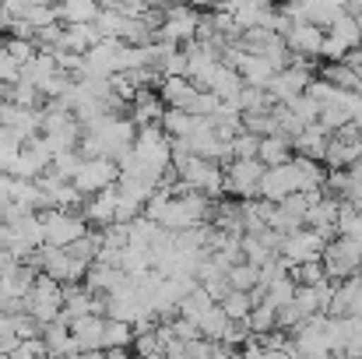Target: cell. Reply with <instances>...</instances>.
Returning <instances> with one entry per match:
<instances>
[{
  "instance_id": "6da1fadb",
  "label": "cell",
  "mask_w": 362,
  "mask_h": 359,
  "mask_svg": "<svg viewBox=\"0 0 362 359\" xmlns=\"http://www.w3.org/2000/svg\"><path fill=\"white\" fill-rule=\"evenodd\" d=\"M173 176H176V183L201 190L215 201L226 194V166L218 159H204V155H190V152L173 155Z\"/></svg>"
},
{
  "instance_id": "7a4b0ae2",
  "label": "cell",
  "mask_w": 362,
  "mask_h": 359,
  "mask_svg": "<svg viewBox=\"0 0 362 359\" xmlns=\"http://www.w3.org/2000/svg\"><path fill=\"white\" fill-rule=\"evenodd\" d=\"M324 271H327V278H334V282H341V278H349V275H359L362 268V239L356 237H345V233H334V237L327 239V246H324Z\"/></svg>"
},
{
  "instance_id": "3957f363",
  "label": "cell",
  "mask_w": 362,
  "mask_h": 359,
  "mask_svg": "<svg viewBox=\"0 0 362 359\" xmlns=\"http://www.w3.org/2000/svg\"><path fill=\"white\" fill-rule=\"evenodd\" d=\"M25 310H28L39 324H49V321L64 317V282H57L53 275L39 271L32 292L25 296Z\"/></svg>"
},
{
  "instance_id": "277c9868",
  "label": "cell",
  "mask_w": 362,
  "mask_h": 359,
  "mask_svg": "<svg viewBox=\"0 0 362 359\" xmlns=\"http://www.w3.org/2000/svg\"><path fill=\"white\" fill-rule=\"evenodd\" d=\"M201 7H194L190 0L183 4H165L162 11V28H158V39H169L176 46H187L197 39V28H201Z\"/></svg>"
},
{
  "instance_id": "5b68a950",
  "label": "cell",
  "mask_w": 362,
  "mask_h": 359,
  "mask_svg": "<svg viewBox=\"0 0 362 359\" xmlns=\"http://www.w3.org/2000/svg\"><path fill=\"white\" fill-rule=\"evenodd\" d=\"M296 190H306V173L299 166V159L292 155L288 162H278V166H267L264 180H260V198L267 201H285L288 194Z\"/></svg>"
},
{
  "instance_id": "8992f818",
  "label": "cell",
  "mask_w": 362,
  "mask_h": 359,
  "mask_svg": "<svg viewBox=\"0 0 362 359\" xmlns=\"http://www.w3.org/2000/svg\"><path fill=\"white\" fill-rule=\"evenodd\" d=\"M324 246H327V237H324V233H317L313 226H299V229H292V233L281 237L278 253H281V261L292 268V264H303V261H320V257H324Z\"/></svg>"
},
{
  "instance_id": "52a82bcc",
  "label": "cell",
  "mask_w": 362,
  "mask_h": 359,
  "mask_svg": "<svg viewBox=\"0 0 362 359\" xmlns=\"http://www.w3.org/2000/svg\"><path fill=\"white\" fill-rule=\"evenodd\" d=\"M264 173H267V166L257 155L229 159V166H226V194H233V198H260Z\"/></svg>"
},
{
  "instance_id": "ba28073f",
  "label": "cell",
  "mask_w": 362,
  "mask_h": 359,
  "mask_svg": "<svg viewBox=\"0 0 362 359\" xmlns=\"http://www.w3.org/2000/svg\"><path fill=\"white\" fill-rule=\"evenodd\" d=\"M113 183H120V162L113 155H92L74 173V187L85 198L95 194V190H103V187H113Z\"/></svg>"
},
{
  "instance_id": "9c48e42d",
  "label": "cell",
  "mask_w": 362,
  "mask_h": 359,
  "mask_svg": "<svg viewBox=\"0 0 362 359\" xmlns=\"http://www.w3.org/2000/svg\"><path fill=\"white\" fill-rule=\"evenodd\" d=\"M42 226H46V243L49 246H67L78 237L88 233V219L78 215V212H67V208H42Z\"/></svg>"
},
{
  "instance_id": "30bf717a",
  "label": "cell",
  "mask_w": 362,
  "mask_h": 359,
  "mask_svg": "<svg viewBox=\"0 0 362 359\" xmlns=\"http://www.w3.org/2000/svg\"><path fill=\"white\" fill-rule=\"evenodd\" d=\"M327 324H331V314H313L306 317L303 324L292 328V346H296V356H324L331 353V335H327Z\"/></svg>"
},
{
  "instance_id": "8fae6325",
  "label": "cell",
  "mask_w": 362,
  "mask_h": 359,
  "mask_svg": "<svg viewBox=\"0 0 362 359\" xmlns=\"http://www.w3.org/2000/svg\"><path fill=\"white\" fill-rule=\"evenodd\" d=\"M285 39H288V50H292L296 57L320 60L327 32H324V25H317V21H296V25L288 28V35H285Z\"/></svg>"
},
{
  "instance_id": "7c38bea8",
  "label": "cell",
  "mask_w": 362,
  "mask_h": 359,
  "mask_svg": "<svg viewBox=\"0 0 362 359\" xmlns=\"http://www.w3.org/2000/svg\"><path fill=\"white\" fill-rule=\"evenodd\" d=\"M117 205H120V187L113 183V187H103V190L88 194V201H85V212H81V215L88 219V226L103 229V226L117 222Z\"/></svg>"
},
{
  "instance_id": "4fadbf2b",
  "label": "cell",
  "mask_w": 362,
  "mask_h": 359,
  "mask_svg": "<svg viewBox=\"0 0 362 359\" xmlns=\"http://www.w3.org/2000/svg\"><path fill=\"white\" fill-rule=\"evenodd\" d=\"M338 219H341V198L334 194H320L313 205H310V212H306V226H313L317 233H324V237L331 239L338 233Z\"/></svg>"
},
{
  "instance_id": "5bb4252c",
  "label": "cell",
  "mask_w": 362,
  "mask_h": 359,
  "mask_svg": "<svg viewBox=\"0 0 362 359\" xmlns=\"http://www.w3.org/2000/svg\"><path fill=\"white\" fill-rule=\"evenodd\" d=\"M103 331H106V314H85L71 321L78 353H103Z\"/></svg>"
},
{
  "instance_id": "9a60e30c",
  "label": "cell",
  "mask_w": 362,
  "mask_h": 359,
  "mask_svg": "<svg viewBox=\"0 0 362 359\" xmlns=\"http://www.w3.org/2000/svg\"><path fill=\"white\" fill-rule=\"evenodd\" d=\"M327 144H331V130L317 120V123H306L296 137H292V148L299 152V155H310V159H320L324 162V155H327Z\"/></svg>"
},
{
  "instance_id": "2e32d148",
  "label": "cell",
  "mask_w": 362,
  "mask_h": 359,
  "mask_svg": "<svg viewBox=\"0 0 362 359\" xmlns=\"http://www.w3.org/2000/svg\"><path fill=\"white\" fill-rule=\"evenodd\" d=\"M236 71L243 74V81H246V85H260V89H267V85H271V78L278 74V67H274L264 53H250V50H243L240 53Z\"/></svg>"
},
{
  "instance_id": "e0dca14e",
  "label": "cell",
  "mask_w": 362,
  "mask_h": 359,
  "mask_svg": "<svg viewBox=\"0 0 362 359\" xmlns=\"http://www.w3.org/2000/svg\"><path fill=\"white\" fill-rule=\"evenodd\" d=\"M130 117L137 127H148V123H162L165 117V99L158 96V89H141L130 103Z\"/></svg>"
},
{
  "instance_id": "ac0fdd59",
  "label": "cell",
  "mask_w": 362,
  "mask_h": 359,
  "mask_svg": "<svg viewBox=\"0 0 362 359\" xmlns=\"http://www.w3.org/2000/svg\"><path fill=\"white\" fill-rule=\"evenodd\" d=\"M103 39L99 25L95 21H64V50H74V53H88L95 42ZM57 46V50H60Z\"/></svg>"
},
{
  "instance_id": "d6986e66",
  "label": "cell",
  "mask_w": 362,
  "mask_h": 359,
  "mask_svg": "<svg viewBox=\"0 0 362 359\" xmlns=\"http://www.w3.org/2000/svg\"><path fill=\"white\" fill-rule=\"evenodd\" d=\"M243 85H246V81H243V74L236 71V67H229V64H218V67H215V74L208 78V85H204V89H211V92H215L222 103H236V106H240Z\"/></svg>"
},
{
  "instance_id": "ffe728a7",
  "label": "cell",
  "mask_w": 362,
  "mask_h": 359,
  "mask_svg": "<svg viewBox=\"0 0 362 359\" xmlns=\"http://www.w3.org/2000/svg\"><path fill=\"white\" fill-rule=\"evenodd\" d=\"M127 278H130V275L123 271L120 264H106V261H92L88 271H85V285H88L92 292H113Z\"/></svg>"
},
{
  "instance_id": "44dd1931",
  "label": "cell",
  "mask_w": 362,
  "mask_h": 359,
  "mask_svg": "<svg viewBox=\"0 0 362 359\" xmlns=\"http://www.w3.org/2000/svg\"><path fill=\"white\" fill-rule=\"evenodd\" d=\"M134 335L137 328L120 317H106V331H103V353L106 356H123L127 349H134Z\"/></svg>"
},
{
  "instance_id": "7402d4cb",
  "label": "cell",
  "mask_w": 362,
  "mask_h": 359,
  "mask_svg": "<svg viewBox=\"0 0 362 359\" xmlns=\"http://www.w3.org/2000/svg\"><path fill=\"white\" fill-rule=\"evenodd\" d=\"M42 338H46V349H49V356L78 353V342H74V335H71V321H67V317H57V321L42 324Z\"/></svg>"
},
{
  "instance_id": "603a6c76",
  "label": "cell",
  "mask_w": 362,
  "mask_h": 359,
  "mask_svg": "<svg viewBox=\"0 0 362 359\" xmlns=\"http://www.w3.org/2000/svg\"><path fill=\"white\" fill-rule=\"evenodd\" d=\"M292 137H285V134H260V152H257V159L264 162V166H278V162H288L292 159Z\"/></svg>"
},
{
  "instance_id": "cb8c5ba5",
  "label": "cell",
  "mask_w": 362,
  "mask_h": 359,
  "mask_svg": "<svg viewBox=\"0 0 362 359\" xmlns=\"http://www.w3.org/2000/svg\"><path fill=\"white\" fill-rule=\"evenodd\" d=\"M197 123H201V117H197V113L180 110V106H165L162 130H165L169 137H187V134H194V130H197Z\"/></svg>"
},
{
  "instance_id": "d4e9b609",
  "label": "cell",
  "mask_w": 362,
  "mask_h": 359,
  "mask_svg": "<svg viewBox=\"0 0 362 359\" xmlns=\"http://www.w3.org/2000/svg\"><path fill=\"white\" fill-rule=\"evenodd\" d=\"M215 303H218V300H215L204 285H197V289H190V292L180 300V314H183V317H190V321L197 324V317H204Z\"/></svg>"
},
{
  "instance_id": "484cf974",
  "label": "cell",
  "mask_w": 362,
  "mask_h": 359,
  "mask_svg": "<svg viewBox=\"0 0 362 359\" xmlns=\"http://www.w3.org/2000/svg\"><path fill=\"white\" fill-rule=\"evenodd\" d=\"M60 21H95L103 11V0H57Z\"/></svg>"
},
{
  "instance_id": "4316f807",
  "label": "cell",
  "mask_w": 362,
  "mask_h": 359,
  "mask_svg": "<svg viewBox=\"0 0 362 359\" xmlns=\"http://www.w3.org/2000/svg\"><path fill=\"white\" fill-rule=\"evenodd\" d=\"M274 96H271V89H260V85H243L240 92V110L243 113H267V110H274Z\"/></svg>"
},
{
  "instance_id": "83f0119b",
  "label": "cell",
  "mask_w": 362,
  "mask_h": 359,
  "mask_svg": "<svg viewBox=\"0 0 362 359\" xmlns=\"http://www.w3.org/2000/svg\"><path fill=\"white\" fill-rule=\"evenodd\" d=\"M296 289H299V282H296L292 275H278V278L264 289V296H260V300H267L271 307H278V310H281V307H288V303L296 300Z\"/></svg>"
},
{
  "instance_id": "f1b7e54d",
  "label": "cell",
  "mask_w": 362,
  "mask_h": 359,
  "mask_svg": "<svg viewBox=\"0 0 362 359\" xmlns=\"http://www.w3.org/2000/svg\"><path fill=\"white\" fill-rule=\"evenodd\" d=\"M246 321H250V331L253 335H267V331L278 328V307H271L267 300H257Z\"/></svg>"
},
{
  "instance_id": "f546056e",
  "label": "cell",
  "mask_w": 362,
  "mask_h": 359,
  "mask_svg": "<svg viewBox=\"0 0 362 359\" xmlns=\"http://www.w3.org/2000/svg\"><path fill=\"white\" fill-rule=\"evenodd\" d=\"M324 78H327V81H334L338 89H362L359 71H356L349 60H327V67H324Z\"/></svg>"
},
{
  "instance_id": "4dcf8cb0",
  "label": "cell",
  "mask_w": 362,
  "mask_h": 359,
  "mask_svg": "<svg viewBox=\"0 0 362 359\" xmlns=\"http://www.w3.org/2000/svg\"><path fill=\"white\" fill-rule=\"evenodd\" d=\"M253 303H257V296H253L250 289H229L226 300H222V307H226V314H229L233 321H246L250 310H253Z\"/></svg>"
},
{
  "instance_id": "1f68e13d",
  "label": "cell",
  "mask_w": 362,
  "mask_h": 359,
  "mask_svg": "<svg viewBox=\"0 0 362 359\" xmlns=\"http://www.w3.org/2000/svg\"><path fill=\"white\" fill-rule=\"evenodd\" d=\"M226 324H229V314H226V307H222V303H215L204 317H197V331H201L204 338H222Z\"/></svg>"
},
{
  "instance_id": "d6a6232c",
  "label": "cell",
  "mask_w": 362,
  "mask_h": 359,
  "mask_svg": "<svg viewBox=\"0 0 362 359\" xmlns=\"http://www.w3.org/2000/svg\"><path fill=\"white\" fill-rule=\"evenodd\" d=\"M81 162H85V155H81L78 148H67V152H57V155H53L49 169H53L57 176H64V180H74V173H78Z\"/></svg>"
},
{
  "instance_id": "836d02e7",
  "label": "cell",
  "mask_w": 362,
  "mask_h": 359,
  "mask_svg": "<svg viewBox=\"0 0 362 359\" xmlns=\"http://www.w3.org/2000/svg\"><path fill=\"white\" fill-rule=\"evenodd\" d=\"M292 278H296L299 285H317V282H324V278H327L324 261H303V264H292Z\"/></svg>"
},
{
  "instance_id": "e575fe53",
  "label": "cell",
  "mask_w": 362,
  "mask_h": 359,
  "mask_svg": "<svg viewBox=\"0 0 362 359\" xmlns=\"http://www.w3.org/2000/svg\"><path fill=\"white\" fill-rule=\"evenodd\" d=\"M288 110L303 120V123H317V120H320V103H317L310 92H303V96L288 99Z\"/></svg>"
},
{
  "instance_id": "d590c367",
  "label": "cell",
  "mask_w": 362,
  "mask_h": 359,
  "mask_svg": "<svg viewBox=\"0 0 362 359\" xmlns=\"http://www.w3.org/2000/svg\"><path fill=\"white\" fill-rule=\"evenodd\" d=\"M260 152V134H253V130H236L233 134V159H250V155H257Z\"/></svg>"
},
{
  "instance_id": "8d00e7d4",
  "label": "cell",
  "mask_w": 362,
  "mask_h": 359,
  "mask_svg": "<svg viewBox=\"0 0 362 359\" xmlns=\"http://www.w3.org/2000/svg\"><path fill=\"white\" fill-rule=\"evenodd\" d=\"M7 99H11V103H18V106H35V103H46V99H42V92H39L32 81H14V85L7 89Z\"/></svg>"
},
{
  "instance_id": "74e56055",
  "label": "cell",
  "mask_w": 362,
  "mask_h": 359,
  "mask_svg": "<svg viewBox=\"0 0 362 359\" xmlns=\"http://www.w3.org/2000/svg\"><path fill=\"white\" fill-rule=\"evenodd\" d=\"M21 81V60L11 57V50L0 42V85H14Z\"/></svg>"
},
{
  "instance_id": "f35d334b",
  "label": "cell",
  "mask_w": 362,
  "mask_h": 359,
  "mask_svg": "<svg viewBox=\"0 0 362 359\" xmlns=\"http://www.w3.org/2000/svg\"><path fill=\"white\" fill-rule=\"evenodd\" d=\"M14 183H18V176L11 169H0V205H7L14 198Z\"/></svg>"
},
{
  "instance_id": "ab89813d",
  "label": "cell",
  "mask_w": 362,
  "mask_h": 359,
  "mask_svg": "<svg viewBox=\"0 0 362 359\" xmlns=\"http://www.w3.org/2000/svg\"><path fill=\"white\" fill-rule=\"evenodd\" d=\"M345 60H349V64H352L356 71H362V42L356 46V50H349V57H345Z\"/></svg>"
}]
</instances>
